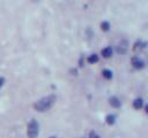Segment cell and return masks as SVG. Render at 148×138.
<instances>
[{"instance_id": "cell-4", "label": "cell", "mask_w": 148, "mask_h": 138, "mask_svg": "<svg viewBox=\"0 0 148 138\" xmlns=\"http://www.w3.org/2000/svg\"><path fill=\"white\" fill-rule=\"evenodd\" d=\"M109 103H110L113 108H119V107H120V105H121L120 100H119L117 97H111V98L109 99Z\"/></svg>"}, {"instance_id": "cell-7", "label": "cell", "mask_w": 148, "mask_h": 138, "mask_svg": "<svg viewBox=\"0 0 148 138\" xmlns=\"http://www.w3.org/2000/svg\"><path fill=\"white\" fill-rule=\"evenodd\" d=\"M102 75H103V77L106 78V79H111V78L113 77V74H112V71H111L110 69H104V70L102 71Z\"/></svg>"}, {"instance_id": "cell-6", "label": "cell", "mask_w": 148, "mask_h": 138, "mask_svg": "<svg viewBox=\"0 0 148 138\" xmlns=\"http://www.w3.org/2000/svg\"><path fill=\"white\" fill-rule=\"evenodd\" d=\"M142 106H143V100H142V98H136V99H134V101H133V107H134L135 109H141Z\"/></svg>"}, {"instance_id": "cell-12", "label": "cell", "mask_w": 148, "mask_h": 138, "mask_svg": "<svg viewBox=\"0 0 148 138\" xmlns=\"http://www.w3.org/2000/svg\"><path fill=\"white\" fill-rule=\"evenodd\" d=\"M3 84H5V78H3V77H0V87H1Z\"/></svg>"}, {"instance_id": "cell-11", "label": "cell", "mask_w": 148, "mask_h": 138, "mask_svg": "<svg viewBox=\"0 0 148 138\" xmlns=\"http://www.w3.org/2000/svg\"><path fill=\"white\" fill-rule=\"evenodd\" d=\"M89 138H101V136H99L98 133H96L95 131H91V132L89 133Z\"/></svg>"}, {"instance_id": "cell-9", "label": "cell", "mask_w": 148, "mask_h": 138, "mask_svg": "<svg viewBox=\"0 0 148 138\" xmlns=\"http://www.w3.org/2000/svg\"><path fill=\"white\" fill-rule=\"evenodd\" d=\"M87 60L89 63H96V62H98V55L97 54H90Z\"/></svg>"}, {"instance_id": "cell-5", "label": "cell", "mask_w": 148, "mask_h": 138, "mask_svg": "<svg viewBox=\"0 0 148 138\" xmlns=\"http://www.w3.org/2000/svg\"><path fill=\"white\" fill-rule=\"evenodd\" d=\"M112 53H113V49H112V47H110V46L104 47V48L102 49V52H101V54L103 55V57H110V56L112 55Z\"/></svg>"}, {"instance_id": "cell-1", "label": "cell", "mask_w": 148, "mask_h": 138, "mask_svg": "<svg viewBox=\"0 0 148 138\" xmlns=\"http://www.w3.org/2000/svg\"><path fill=\"white\" fill-rule=\"evenodd\" d=\"M54 101H56V97L54 95H47V97H44V98L37 100L34 103V108L37 112H46L47 109H50L53 106Z\"/></svg>"}, {"instance_id": "cell-10", "label": "cell", "mask_w": 148, "mask_h": 138, "mask_svg": "<svg viewBox=\"0 0 148 138\" xmlns=\"http://www.w3.org/2000/svg\"><path fill=\"white\" fill-rule=\"evenodd\" d=\"M101 29H102L103 31H108V30L110 29V23H109L108 21H103V22L101 23Z\"/></svg>"}, {"instance_id": "cell-2", "label": "cell", "mask_w": 148, "mask_h": 138, "mask_svg": "<svg viewBox=\"0 0 148 138\" xmlns=\"http://www.w3.org/2000/svg\"><path fill=\"white\" fill-rule=\"evenodd\" d=\"M38 133H39V125L36 120H31L28 123V128H27L28 138H37Z\"/></svg>"}, {"instance_id": "cell-3", "label": "cell", "mask_w": 148, "mask_h": 138, "mask_svg": "<svg viewBox=\"0 0 148 138\" xmlns=\"http://www.w3.org/2000/svg\"><path fill=\"white\" fill-rule=\"evenodd\" d=\"M131 62H132V66H133V67H134L135 69H142V68L145 67V62H143V61H142L141 59L136 57V56L132 57Z\"/></svg>"}, {"instance_id": "cell-8", "label": "cell", "mask_w": 148, "mask_h": 138, "mask_svg": "<svg viewBox=\"0 0 148 138\" xmlns=\"http://www.w3.org/2000/svg\"><path fill=\"white\" fill-rule=\"evenodd\" d=\"M105 122H106L108 124H110V125L114 124V122H116V116H114L113 114H109V115L105 117Z\"/></svg>"}, {"instance_id": "cell-14", "label": "cell", "mask_w": 148, "mask_h": 138, "mask_svg": "<svg viewBox=\"0 0 148 138\" xmlns=\"http://www.w3.org/2000/svg\"><path fill=\"white\" fill-rule=\"evenodd\" d=\"M49 138H57V137H54V136H51V137H49Z\"/></svg>"}, {"instance_id": "cell-13", "label": "cell", "mask_w": 148, "mask_h": 138, "mask_svg": "<svg viewBox=\"0 0 148 138\" xmlns=\"http://www.w3.org/2000/svg\"><path fill=\"white\" fill-rule=\"evenodd\" d=\"M145 109H146V113H147V114H148V103H147V105H146V107H145Z\"/></svg>"}]
</instances>
